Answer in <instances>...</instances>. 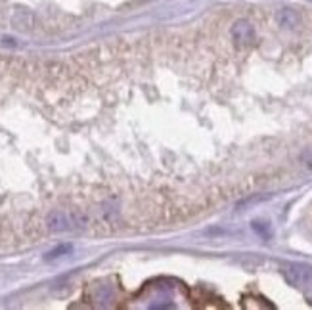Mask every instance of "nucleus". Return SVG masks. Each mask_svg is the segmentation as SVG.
I'll use <instances>...</instances> for the list:
<instances>
[{"label":"nucleus","instance_id":"f03ea898","mask_svg":"<svg viewBox=\"0 0 312 310\" xmlns=\"http://www.w3.org/2000/svg\"><path fill=\"white\" fill-rule=\"evenodd\" d=\"M230 37L238 48H249L251 44H255V27L251 25V21L247 19H238L234 21V25L230 27Z\"/></svg>","mask_w":312,"mask_h":310},{"label":"nucleus","instance_id":"39448f33","mask_svg":"<svg viewBox=\"0 0 312 310\" xmlns=\"http://www.w3.org/2000/svg\"><path fill=\"white\" fill-rule=\"evenodd\" d=\"M12 23H14V27L19 29V31H29L33 27V23H35V17H33V14L29 10L17 8L16 12H14V16H12Z\"/></svg>","mask_w":312,"mask_h":310},{"label":"nucleus","instance_id":"7ed1b4c3","mask_svg":"<svg viewBox=\"0 0 312 310\" xmlns=\"http://www.w3.org/2000/svg\"><path fill=\"white\" fill-rule=\"evenodd\" d=\"M276 23L280 25L281 29H288V31H293L301 25V16L299 12L293 8H280L276 12Z\"/></svg>","mask_w":312,"mask_h":310},{"label":"nucleus","instance_id":"6e6552de","mask_svg":"<svg viewBox=\"0 0 312 310\" xmlns=\"http://www.w3.org/2000/svg\"><path fill=\"white\" fill-rule=\"evenodd\" d=\"M265 199H270V195L266 193V195H257V198H249V199H245V201H242L238 207H247L249 203H258V201H265Z\"/></svg>","mask_w":312,"mask_h":310},{"label":"nucleus","instance_id":"423d86ee","mask_svg":"<svg viewBox=\"0 0 312 310\" xmlns=\"http://www.w3.org/2000/svg\"><path fill=\"white\" fill-rule=\"evenodd\" d=\"M299 163H301V167H304L306 171H312V146L304 148V150L299 153Z\"/></svg>","mask_w":312,"mask_h":310},{"label":"nucleus","instance_id":"0eeeda50","mask_svg":"<svg viewBox=\"0 0 312 310\" xmlns=\"http://www.w3.org/2000/svg\"><path fill=\"white\" fill-rule=\"evenodd\" d=\"M69 251H71V245H60V247H56L54 251H50L46 259H48V261H50V259H58V257L69 253Z\"/></svg>","mask_w":312,"mask_h":310},{"label":"nucleus","instance_id":"20e7f679","mask_svg":"<svg viewBox=\"0 0 312 310\" xmlns=\"http://www.w3.org/2000/svg\"><path fill=\"white\" fill-rule=\"evenodd\" d=\"M46 226H48V230L54 232V234L71 230L69 213H63V211H52L46 218Z\"/></svg>","mask_w":312,"mask_h":310},{"label":"nucleus","instance_id":"f257e3e1","mask_svg":"<svg viewBox=\"0 0 312 310\" xmlns=\"http://www.w3.org/2000/svg\"><path fill=\"white\" fill-rule=\"evenodd\" d=\"M281 276L289 286L308 287L312 286V266L304 263H285L281 266Z\"/></svg>","mask_w":312,"mask_h":310}]
</instances>
